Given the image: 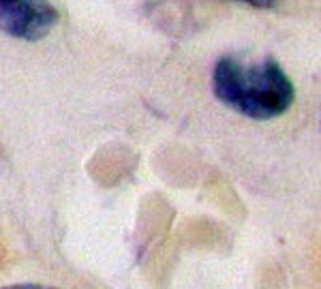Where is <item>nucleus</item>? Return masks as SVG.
I'll list each match as a JSON object with an SVG mask.
<instances>
[{"label":"nucleus","mask_w":321,"mask_h":289,"mask_svg":"<svg viewBox=\"0 0 321 289\" xmlns=\"http://www.w3.org/2000/svg\"><path fill=\"white\" fill-rule=\"evenodd\" d=\"M58 21V11L49 2H26V0H0V30L9 37L39 41Z\"/></svg>","instance_id":"obj_2"},{"label":"nucleus","mask_w":321,"mask_h":289,"mask_svg":"<svg viewBox=\"0 0 321 289\" xmlns=\"http://www.w3.org/2000/svg\"><path fill=\"white\" fill-rule=\"evenodd\" d=\"M4 289H56V287H45V285H11Z\"/></svg>","instance_id":"obj_3"},{"label":"nucleus","mask_w":321,"mask_h":289,"mask_svg":"<svg viewBox=\"0 0 321 289\" xmlns=\"http://www.w3.org/2000/svg\"><path fill=\"white\" fill-rule=\"evenodd\" d=\"M212 86L227 107L248 118H274L294 103V84L276 60L244 64L238 58H220L212 73Z\"/></svg>","instance_id":"obj_1"}]
</instances>
